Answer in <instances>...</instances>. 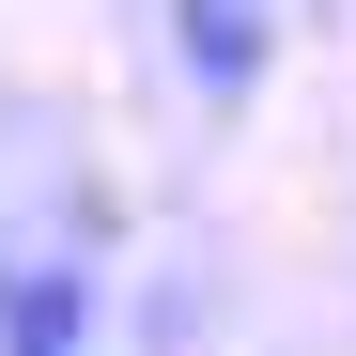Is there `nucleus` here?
<instances>
[{"label": "nucleus", "mask_w": 356, "mask_h": 356, "mask_svg": "<svg viewBox=\"0 0 356 356\" xmlns=\"http://www.w3.org/2000/svg\"><path fill=\"white\" fill-rule=\"evenodd\" d=\"M47 356H108V341H47Z\"/></svg>", "instance_id": "3"}, {"label": "nucleus", "mask_w": 356, "mask_h": 356, "mask_svg": "<svg viewBox=\"0 0 356 356\" xmlns=\"http://www.w3.org/2000/svg\"><path fill=\"white\" fill-rule=\"evenodd\" d=\"M170 78H186L202 108H248L279 78V16L264 0H170Z\"/></svg>", "instance_id": "1"}, {"label": "nucleus", "mask_w": 356, "mask_h": 356, "mask_svg": "<svg viewBox=\"0 0 356 356\" xmlns=\"http://www.w3.org/2000/svg\"><path fill=\"white\" fill-rule=\"evenodd\" d=\"M93 341V264H0V356Z\"/></svg>", "instance_id": "2"}]
</instances>
